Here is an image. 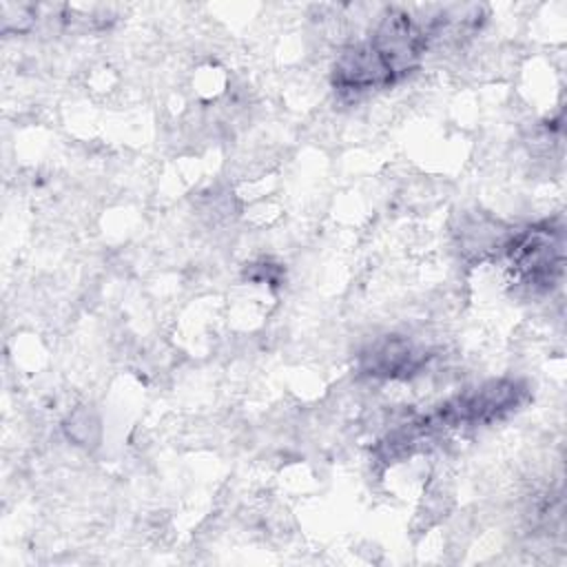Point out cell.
<instances>
[{"mask_svg": "<svg viewBox=\"0 0 567 567\" xmlns=\"http://www.w3.org/2000/svg\"><path fill=\"white\" fill-rule=\"evenodd\" d=\"M427 354L412 341L401 337H385L372 343L361 354V370L372 377L401 379L421 370Z\"/></svg>", "mask_w": 567, "mask_h": 567, "instance_id": "6da1fadb", "label": "cell"}]
</instances>
